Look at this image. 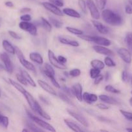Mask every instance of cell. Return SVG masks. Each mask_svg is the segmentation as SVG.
<instances>
[{
  "label": "cell",
  "instance_id": "cell-40",
  "mask_svg": "<svg viewBox=\"0 0 132 132\" xmlns=\"http://www.w3.org/2000/svg\"><path fill=\"white\" fill-rule=\"evenodd\" d=\"M120 112L121 113V114L125 117L126 119L129 120V121H132V113L129 112H127V111L123 110H120Z\"/></svg>",
  "mask_w": 132,
  "mask_h": 132
},
{
  "label": "cell",
  "instance_id": "cell-8",
  "mask_svg": "<svg viewBox=\"0 0 132 132\" xmlns=\"http://www.w3.org/2000/svg\"><path fill=\"white\" fill-rule=\"evenodd\" d=\"M48 58H49V62L50 63V64L54 67L60 70L66 69V66L59 61L58 58L55 56V55H54V54L52 50H48Z\"/></svg>",
  "mask_w": 132,
  "mask_h": 132
},
{
  "label": "cell",
  "instance_id": "cell-47",
  "mask_svg": "<svg viewBox=\"0 0 132 132\" xmlns=\"http://www.w3.org/2000/svg\"><path fill=\"white\" fill-rule=\"evenodd\" d=\"M125 12L128 14H132V2H130L126 6Z\"/></svg>",
  "mask_w": 132,
  "mask_h": 132
},
{
  "label": "cell",
  "instance_id": "cell-14",
  "mask_svg": "<svg viewBox=\"0 0 132 132\" xmlns=\"http://www.w3.org/2000/svg\"><path fill=\"white\" fill-rule=\"evenodd\" d=\"M72 89L73 90L75 96L79 101H82V87L80 83H75L72 85Z\"/></svg>",
  "mask_w": 132,
  "mask_h": 132
},
{
  "label": "cell",
  "instance_id": "cell-33",
  "mask_svg": "<svg viewBox=\"0 0 132 132\" xmlns=\"http://www.w3.org/2000/svg\"><path fill=\"white\" fill-rule=\"evenodd\" d=\"M78 5L84 14H87V4L85 0H78Z\"/></svg>",
  "mask_w": 132,
  "mask_h": 132
},
{
  "label": "cell",
  "instance_id": "cell-61",
  "mask_svg": "<svg viewBox=\"0 0 132 132\" xmlns=\"http://www.w3.org/2000/svg\"><path fill=\"white\" fill-rule=\"evenodd\" d=\"M28 130H27V129H23V131H28Z\"/></svg>",
  "mask_w": 132,
  "mask_h": 132
},
{
  "label": "cell",
  "instance_id": "cell-13",
  "mask_svg": "<svg viewBox=\"0 0 132 132\" xmlns=\"http://www.w3.org/2000/svg\"><path fill=\"white\" fill-rule=\"evenodd\" d=\"M93 48L97 53L102 55H106V56H111L113 55V52L111 50L108 49L107 48L105 47L104 46L101 45H94Z\"/></svg>",
  "mask_w": 132,
  "mask_h": 132
},
{
  "label": "cell",
  "instance_id": "cell-18",
  "mask_svg": "<svg viewBox=\"0 0 132 132\" xmlns=\"http://www.w3.org/2000/svg\"><path fill=\"white\" fill-rule=\"evenodd\" d=\"M100 100L102 101V102L105 103H107V104H112V105H119L120 103L115 98L112 97H109L108 95H99Z\"/></svg>",
  "mask_w": 132,
  "mask_h": 132
},
{
  "label": "cell",
  "instance_id": "cell-52",
  "mask_svg": "<svg viewBox=\"0 0 132 132\" xmlns=\"http://www.w3.org/2000/svg\"><path fill=\"white\" fill-rule=\"evenodd\" d=\"M57 58H58V59L59 60V61L61 63H62V64H65V63H67V59H66L65 57L62 56V55H59Z\"/></svg>",
  "mask_w": 132,
  "mask_h": 132
},
{
  "label": "cell",
  "instance_id": "cell-56",
  "mask_svg": "<svg viewBox=\"0 0 132 132\" xmlns=\"http://www.w3.org/2000/svg\"><path fill=\"white\" fill-rule=\"evenodd\" d=\"M98 119L100 120V121H103V122H107V121H110V120L107 119H106V117H98Z\"/></svg>",
  "mask_w": 132,
  "mask_h": 132
},
{
  "label": "cell",
  "instance_id": "cell-12",
  "mask_svg": "<svg viewBox=\"0 0 132 132\" xmlns=\"http://www.w3.org/2000/svg\"><path fill=\"white\" fill-rule=\"evenodd\" d=\"M118 54L123 60L127 64H129L131 63V54L130 52L127 50L125 48H120L118 50Z\"/></svg>",
  "mask_w": 132,
  "mask_h": 132
},
{
  "label": "cell",
  "instance_id": "cell-54",
  "mask_svg": "<svg viewBox=\"0 0 132 132\" xmlns=\"http://www.w3.org/2000/svg\"><path fill=\"white\" fill-rule=\"evenodd\" d=\"M5 4L6 6H8V7L9 8H12L14 6V4H13L12 2H11V1H6V2H5Z\"/></svg>",
  "mask_w": 132,
  "mask_h": 132
},
{
  "label": "cell",
  "instance_id": "cell-48",
  "mask_svg": "<svg viewBox=\"0 0 132 132\" xmlns=\"http://www.w3.org/2000/svg\"><path fill=\"white\" fill-rule=\"evenodd\" d=\"M103 79H104V77L102 75H100V74L98 75V76H97L95 79H94V84L96 85H98V84L100 83V82H102V80H103Z\"/></svg>",
  "mask_w": 132,
  "mask_h": 132
},
{
  "label": "cell",
  "instance_id": "cell-17",
  "mask_svg": "<svg viewBox=\"0 0 132 132\" xmlns=\"http://www.w3.org/2000/svg\"><path fill=\"white\" fill-rule=\"evenodd\" d=\"M82 99L87 104H92L97 101L98 97L94 94H89L88 92H84L82 95Z\"/></svg>",
  "mask_w": 132,
  "mask_h": 132
},
{
  "label": "cell",
  "instance_id": "cell-31",
  "mask_svg": "<svg viewBox=\"0 0 132 132\" xmlns=\"http://www.w3.org/2000/svg\"><path fill=\"white\" fill-rule=\"evenodd\" d=\"M9 124V120L7 117L5 116H3L0 113V125H2L3 127L7 128Z\"/></svg>",
  "mask_w": 132,
  "mask_h": 132
},
{
  "label": "cell",
  "instance_id": "cell-57",
  "mask_svg": "<svg viewBox=\"0 0 132 132\" xmlns=\"http://www.w3.org/2000/svg\"><path fill=\"white\" fill-rule=\"evenodd\" d=\"M4 69H5V67H4L3 65H1V64H0V70H4Z\"/></svg>",
  "mask_w": 132,
  "mask_h": 132
},
{
  "label": "cell",
  "instance_id": "cell-36",
  "mask_svg": "<svg viewBox=\"0 0 132 132\" xmlns=\"http://www.w3.org/2000/svg\"><path fill=\"white\" fill-rule=\"evenodd\" d=\"M104 64L108 67H114L116 66V63L112 60L109 56H106L104 59Z\"/></svg>",
  "mask_w": 132,
  "mask_h": 132
},
{
  "label": "cell",
  "instance_id": "cell-6",
  "mask_svg": "<svg viewBox=\"0 0 132 132\" xmlns=\"http://www.w3.org/2000/svg\"><path fill=\"white\" fill-rule=\"evenodd\" d=\"M19 27L23 30L28 32L32 36H36L38 34L37 28L33 23H28V21H23L19 23Z\"/></svg>",
  "mask_w": 132,
  "mask_h": 132
},
{
  "label": "cell",
  "instance_id": "cell-1",
  "mask_svg": "<svg viewBox=\"0 0 132 132\" xmlns=\"http://www.w3.org/2000/svg\"><path fill=\"white\" fill-rule=\"evenodd\" d=\"M23 95H24L25 97L26 100H27L30 108L32 109V111H34V112L37 113L38 114L40 115L41 117H42L43 118L47 120L51 119L50 116L43 110V109L40 106V104L38 103L37 101L33 97V96H32L29 92L26 91L24 93V94H23Z\"/></svg>",
  "mask_w": 132,
  "mask_h": 132
},
{
  "label": "cell",
  "instance_id": "cell-32",
  "mask_svg": "<svg viewBox=\"0 0 132 132\" xmlns=\"http://www.w3.org/2000/svg\"><path fill=\"white\" fill-rule=\"evenodd\" d=\"M49 22L52 25L54 26V27L57 28H59L62 27V23L58 19L53 18V17H49Z\"/></svg>",
  "mask_w": 132,
  "mask_h": 132
},
{
  "label": "cell",
  "instance_id": "cell-60",
  "mask_svg": "<svg viewBox=\"0 0 132 132\" xmlns=\"http://www.w3.org/2000/svg\"><path fill=\"white\" fill-rule=\"evenodd\" d=\"M126 130L128 131H132V128H126Z\"/></svg>",
  "mask_w": 132,
  "mask_h": 132
},
{
  "label": "cell",
  "instance_id": "cell-28",
  "mask_svg": "<svg viewBox=\"0 0 132 132\" xmlns=\"http://www.w3.org/2000/svg\"><path fill=\"white\" fill-rule=\"evenodd\" d=\"M41 24L43 28L48 32H50L52 30V26L51 24L49 21L45 19L44 18H41Z\"/></svg>",
  "mask_w": 132,
  "mask_h": 132
},
{
  "label": "cell",
  "instance_id": "cell-39",
  "mask_svg": "<svg viewBox=\"0 0 132 132\" xmlns=\"http://www.w3.org/2000/svg\"><path fill=\"white\" fill-rule=\"evenodd\" d=\"M105 90L108 92L112 93V94H119V93H120V91H119V90L116 89L115 88H114L113 86H111V85H110L106 86V87H105Z\"/></svg>",
  "mask_w": 132,
  "mask_h": 132
},
{
  "label": "cell",
  "instance_id": "cell-45",
  "mask_svg": "<svg viewBox=\"0 0 132 132\" xmlns=\"http://www.w3.org/2000/svg\"><path fill=\"white\" fill-rule=\"evenodd\" d=\"M129 74L126 70H124L122 73V79L124 82H127L129 80Z\"/></svg>",
  "mask_w": 132,
  "mask_h": 132
},
{
  "label": "cell",
  "instance_id": "cell-51",
  "mask_svg": "<svg viewBox=\"0 0 132 132\" xmlns=\"http://www.w3.org/2000/svg\"><path fill=\"white\" fill-rule=\"evenodd\" d=\"M50 81H51L52 83H53V85H54V86H55V87H56L57 88H60L61 86H60L59 83H58V82H57V81H56V80L55 77H54V78L50 79Z\"/></svg>",
  "mask_w": 132,
  "mask_h": 132
},
{
  "label": "cell",
  "instance_id": "cell-11",
  "mask_svg": "<svg viewBox=\"0 0 132 132\" xmlns=\"http://www.w3.org/2000/svg\"><path fill=\"white\" fill-rule=\"evenodd\" d=\"M42 5L46 10H47L48 11L53 13V14H55L56 15H58V16H62V15H63L60 9L57 6L54 5V4L51 3L43 2L42 3Z\"/></svg>",
  "mask_w": 132,
  "mask_h": 132
},
{
  "label": "cell",
  "instance_id": "cell-63",
  "mask_svg": "<svg viewBox=\"0 0 132 132\" xmlns=\"http://www.w3.org/2000/svg\"><path fill=\"white\" fill-rule=\"evenodd\" d=\"M131 83H132V78H131Z\"/></svg>",
  "mask_w": 132,
  "mask_h": 132
},
{
  "label": "cell",
  "instance_id": "cell-58",
  "mask_svg": "<svg viewBox=\"0 0 132 132\" xmlns=\"http://www.w3.org/2000/svg\"><path fill=\"white\" fill-rule=\"evenodd\" d=\"M108 77H109V73H106V80L108 79Z\"/></svg>",
  "mask_w": 132,
  "mask_h": 132
},
{
  "label": "cell",
  "instance_id": "cell-55",
  "mask_svg": "<svg viewBox=\"0 0 132 132\" xmlns=\"http://www.w3.org/2000/svg\"><path fill=\"white\" fill-rule=\"evenodd\" d=\"M40 99H41V101L43 102V103H45V104H49V102H48L47 100L46 99H45V98H44L43 97L40 96Z\"/></svg>",
  "mask_w": 132,
  "mask_h": 132
},
{
  "label": "cell",
  "instance_id": "cell-26",
  "mask_svg": "<svg viewBox=\"0 0 132 132\" xmlns=\"http://www.w3.org/2000/svg\"><path fill=\"white\" fill-rule=\"evenodd\" d=\"M91 64L92 67L94 68H97L98 70H102L104 68L105 64L104 63L100 60L98 59H94L91 62Z\"/></svg>",
  "mask_w": 132,
  "mask_h": 132
},
{
  "label": "cell",
  "instance_id": "cell-44",
  "mask_svg": "<svg viewBox=\"0 0 132 132\" xmlns=\"http://www.w3.org/2000/svg\"><path fill=\"white\" fill-rule=\"evenodd\" d=\"M49 2L54 4V5L57 6L58 7H62L63 6V0H49Z\"/></svg>",
  "mask_w": 132,
  "mask_h": 132
},
{
  "label": "cell",
  "instance_id": "cell-7",
  "mask_svg": "<svg viewBox=\"0 0 132 132\" xmlns=\"http://www.w3.org/2000/svg\"><path fill=\"white\" fill-rule=\"evenodd\" d=\"M87 7L90 12L91 15L93 19L98 20L100 18L98 7L93 0H86Z\"/></svg>",
  "mask_w": 132,
  "mask_h": 132
},
{
  "label": "cell",
  "instance_id": "cell-49",
  "mask_svg": "<svg viewBox=\"0 0 132 132\" xmlns=\"http://www.w3.org/2000/svg\"><path fill=\"white\" fill-rule=\"evenodd\" d=\"M20 19L23 21H30L31 20V16L29 14H24L20 17Z\"/></svg>",
  "mask_w": 132,
  "mask_h": 132
},
{
  "label": "cell",
  "instance_id": "cell-53",
  "mask_svg": "<svg viewBox=\"0 0 132 132\" xmlns=\"http://www.w3.org/2000/svg\"><path fill=\"white\" fill-rule=\"evenodd\" d=\"M31 10V9H29V8H23V9H22L21 10H20V12L21 13H27V12H30Z\"/></svg>",
  "mask_w": 132,
  "mask_h": 132
},
{
  "label": "cell",
  "instance_id": "cell-19",
  "mask_svg": "<svg viewBox=\"0 0 132 132\" xmlns=\"http://www.w3.org/2000/svg\"><path fill=\"white\" fill-rule=\"evenodd\" d=\"M2 46L3 48H4V50L6 52L9 53L10 54H16V49L15 47L12 46L11 43H10L9 41H8L7 40H3L2 41Z\"/></svg>",
  "mask_w": 132,
  "mask_h": 132
},
{
  "label": "cell",
  "instance_id": "cell-25",
  "mask_svg": "<svg viewBox=\"0 0 132 132\" xmlns=\"http://www.w3.org/2000/svg\"><path fill=\"white\" fill-rule=\"evenodd\" d=\"M9 82L10 83V85H11L12 86H14V87L17 90H18V91H19V92L21 93L23 95L24 94V93L27 91V90H26L24 88H23V86L20 85V84L18 83V82H16V81H14V80L11 79H9Z\"/></svg>",
  "mask_w": 132,
  "mask_h": 132
},
{
  "label": "cell",
  "instance_id": "cell-4",
  "mask_svg": "<svg viewBox=\"0 0 132 132\" xmlns=\"http://www.w3.org/2000/svg\"><path fill=\"white\" fill-rule=\"evenodd\" d=\"M27 115H28V117H30V119H31L32 121H33L36 125H38L40 127L42 128H43L44 130H48V131H52V132L56 131V130L54 128V127H53L51 125H50V124L48 123V122H45V121H44L43 120L38 118V117H36V116H34V115L32 114V113H31L29 111L27 110Z\"/></svg>",
  "mask_w": 132,
  "mask_h": 132
},
{
  "label": "cell",
  "instance_id": "cell-46",
  "mask_svg": "<svg viewBox=\"0 0 132 132\" xmlns=\"http://www.w3.org/2000/svg\"><path fill=\"white\" fill-rule=\"evenodd\" d=\"M9 34L12 38L15 39H21V37L20 36H19L16 32H14V31L9 30Z\"/></svg>",
  "mask_w": 132,
  "mask_h": 132
},
{
  "label": "cell",
  "instance_id": "cell-37",
  "mask_svg": "<svg viewBox=\"0 0 132 132\" xmlns=\"http://www.w3.org/2000/svg\"><path fill=\"white\" fill-rule=\"evenodd\" d=\"M89 74H90V77L92 79H95L98 75L100 74V70L97 69V68H91L89 72Z\"/></svg>",
  "mask_w": 132,
  "mask_h": 132
},
{
  "label": "cell",
  "instance_id": "cell-20",
  "mask_svg": "<svg viewBox=\"0 0 132 132\" xmlns=\"http://www.w3.org/2000/svg\"><path fill=\"white\" fill-rule=\"evenodd\" d=\"M29 57L31 60L38 64H42L43 63V59L42 56L38 52H32L30 54Z\"/></svg>",
  "mask_w": 132,
  "mask_h": 132
},
{
  "label": "cell",
  "instance_id": "cell-59",
  "mask_svg": "<svg viewBox=\"0 0 132 132\" xmlns=\"http://www.w3.org/2000/svg\"><path fill=\"white\" fill-rule=\"evenodd\" d=\"M129 104H130V105L132 106V97L129 99Z\"/></svg>",
  "mask_w": 132,
  "mask_h": 132
},
{
  "label": "cell",
  "instance_id": "cell-29",
  "mask_svg": "<svg viewBox=\"0 0 132 132\" xmlns=\"http://www.w3.org/2000/svg\"><path fill=\"white\" fill-rule=\"evenodd\" d=\"M125 41L129 49V51L132 55V32L127 34L125 37Z\"/></svg>",
  "mask_w": 132,
  "mask_h": 132
},
{
  "label": "cell",
  "instance_id": "cell-62",
  "mask_svg": "<svg viewBox=\"0 0 132 132\" xmlns=\"http://www.w3.org/2000/svg\"><path fill=\"white\" fill-rule=\"evenodd\" d=\"M1 90H0V97H1Z\"/></svg>",
  "mask_w": 132,
  "mask_h": 132
},
{
  "label": "cell",
  "instance_id": "cell-10",
  "mask_svg": "<svg viewBox=\"0 0 132 132\" xmlns=\"http://www.w3.org/2000/svg\"><path fill=\"white\" fill-rule=\"evenodd\" d=\"M67 113L71 116V117L75 118L76 121H78V122H80V124H82L84 126H85V127H87V126H89L87 121L85 119V117H84L81 113H80L78 112H76V111L72 110L69 109V108H67Z\"/></svg>",
  "mask_w": 132,
  "mask_h": 132
},
{
  "label": "cell",
  "instance_id": "cell-27",
  "mask_svg": "<svg viewBox=\"0 0 132 132\" xmlns=\"http://www.w3.org/2000/svg\"><path fill=\"white\" fill-rule=\"evenodd\" d=\"M58 96H59V97L63 101H64L65 103H66L67 104H69V105L71 106H75V104L72 103V101L71 100L67 94H65L64 92H60L58 93Z\"/></svg>",
  "mask_w": 132,
  "mask_h": 132
},
{
  "label": "cell",
  "instance_id": "cell-2",
  "mask_svg": "<svg viewBox=\"0 0 132 132\" xmlns=\"http://www.w3.org/2000/svg\"><path fill=\"white\" fill-rule=\"evenodd\" d=\"M102 18L106 23L111 26H119L123 22L122 18L120 15L109 9H106L102 11Z\"/></svg>",
  "mask_w": 132,
  "mask_h": 132
},
{
  "label": "cell",
  "instance_id": "cell-43",
  "mask_svg": "<svg viewBox=\"0 0 132 132\" xmlns=\"http://www.w3.org/2000/svg\"><path fill=\"white\" fill-rule=\"evenodd\" d=\"M16 79L20 83L22 84V85H25V86H27V85H28V83H27V82L26 81V80L25 79V78L23 77V76H22L21 73L20 74H16Z\"/></svg>",
  "mask_w": 132,
  "mask_h": 132
},
{
  "label": "cell",
  "instance_id": "cell-16",
  "mask_svg": "<svg viewBox=\"0 0 132 132\" xmlns=\"http://www.w3.org/2000/svg\"><path fill=\"white\" fill-rule=\"evenodd\" d=\"M38 84L39 86H40L43 90H44L45 92L49 93V94L53 95H56V92L55 90L53 89V88H52L49 84H47L46 82H45V81H41V80H38Z\"/></svg>",
  "mask_w": 132,
  "mask_h": 132
},
{
  "label": "cell",
  "instance_id": "cell-34",
  "mask_svg": "<svg viewBox=\"0 0 132 132\" xmlns=\"http://www.w3.org/2000/svg\"><path fill=\"white\" fill-rule=\"evenodd\" d=\"M26 125H27V128L29 129V130H31V131H43V130H41V128H39L38 127H37V126H36L34 124L31 123V122H27Z\"/></svg>",
  "mask_w": 132,
  "mask_h": 132
},
{
  "label": "cell",
  "instance_id": "cell-9",
  "mask_svg": "<svg viewBox=\"0 0 132 132\" xmlns=\"http://www.w3.org/2000/svg\"><path fill=\"white\" fill-rule=\"evenodd\" d=\"M0 58H1V61L3 63L5 70L9 73H12L13 70H14V67H13L12 62L9 55L6 52H3L0 54Z\"/></svg>",
  "mask_w": 132,
  "mask_h": 132
},
{
  "label": "cell",
  "instance_id": "cell-15",
  "mask_svg": "<svg viewBox=\"0 0 132 132\" xmlns=\"http://www.w3.org/2000/svg\"><path fill=\"white\" fill-rule=\"evenodd\" d=\"M92 23H93V26L95 27V28L99 33L102 34H107L109 32L108 28L106 27L105 25H104L100 22L96 20V19L92 21Z\"/></svg>",
  "mask_w": 132,
  "mask_h": 132
},
{
  "label": "cell",
  "instance_id": "cell-50",
  "mask_svg": "<svg viewBox=\"0 0 132 132\" xmlns=\"http://www.w3.org/2000/svg\"><path fill=\"white\" fill-rule=\"evenodd\" d=\"M97 106L98 107L99 109L100 110H108L109 107L107 106V105H106V104H103V103H98V104H97Z\"/></svg>",
  "mask_w": 132,
  "mask_h": 132
},
{
  "label": "cell",
  "instance_id": "cell-42",
  "mask_svg": "<svg viewBox=\"0 0 132 132\" xmlns=\"http://www.w3.org/2000/svg\"><path fill=\"white\" fill-rule=\"evenodd\" d=\"M43 70L45 71V72H48V73H51V74L55 76V72H54V69H53V67H52L50 64H48V63H45V67H44Z\"/></svg>",
  "mask_w": 132,
  "mask_h": 132
},
{
  "label": "cell",
  "instance_id": "cell-41",
  "mask_svg": "<svg viewBox=\"0 0 132 132\" xmlns=\"http://www.w3.org/2000/svg\"><path fill=\"white\" fill-rule=\"evenodd\" d=\"M80 74H81V71L78 68H74L69 72L70 76L73 77H78Z\"/></svg>",
  "mask_w": 132,
  "mask_h": 132
},
{
  "label": "cell",
  "instance_id": "cell-30",
  "mask_svg": "<svg viewBox=\"0 0 132 132\" xmlns=\"http://www.w3.org/2000/svg\"><path fill=\"white\" fill-rule=\"evenodd\" d=\"M66 30L68 32H69L70 33L72 34L77 35V36H80V35L83 34V31H82L80 29H78V28H74V27H66Z\"/></svg>",
  "mask_w": 132,
  "mask_h": 132
},
{
  "label": "cell",
  "instance_id": "cell-24",
  "mask_svg": "<svg viewBox=\"0 0 132 132\" xmlns=\"http://www.w3.org/2000/svg\"><path fill=\"white\" fill-rule=\"evenodd\" d=\"M59 41L61 43L69 45V46H74V47H77V46H79V45H80V44H79L78 41H74V40L67 39L63 38V37H59Z\"/></svg>",
  "mask_w": 132,
  "mask_h": 132
},
{
  "label": "cell",
  "instance_id": "cell-3",
  "mask_svg": "<svg viewBox=\"0 0 132 132\" xmlns=\"http://www.w3.org/2000/svg\"><path fill=\"white\" fill-rule=\"evenodd\" d=\"M79 37L84 41H89V42H93L98 45L101 46H108L111 45V41L108 39L100 36H88V35H80Z\"/></svg>",
  "mask_w": 132,
  "mask_h": 132
},
{
  "label": "cell",
  "instance_id": "cell-38",
  "mask_svg": "<svg viewBox=\"0 0 132 132\" xmlns=\"http://www.w3.org/2000/svg\"><path fill=\"white\" fill-rule=\"evenodd\" d=\"M62 89H63V92H64L65 94H67L69 97H75L72 88H70L67 87V86H63V87L62 88Z\"/></svg>",
  "mask_w": 132,
  "mask_h": 132
},
{
  "label": "cell",
  "instance_id": "cell-64",
  "mask_svg": "<svg viewBox=\"0 0 132 132\" xmlns=\"http://www.w3.org/2000/svg\"><path fill=\"white\" fill-rule=\"evenodd\" d=\"M131 94H132V91H131Z\"/></svg>",
  "mask_w": 132,
  "mask_h": 132
},
{
  "label": "cell",
  "instance_id": "cell-23",
  "mask_svg": "<svg viewBox=\"0 0 132 132\" xmlns=\"http://www.w3.org/2000/svg\"><path fill=\"white\" fill-rule=\"evenodd\" d=\"M21 74L23 76V77H24L25 79L26 80V81L27 82V83L29 84L31 86H33V87H36V83H35V81H34L33 79L31 77V76H30L29 73L25 70H21Z\"/></svg>",
  "mask_w": 132,
  "mask_h": 132
},
{
  "label": "cell",
  "instance_id": "cell-21",
  "mask_svg": "<svg viewBox=\"0 0 132 132\" xmlns=\"http://www.w3.org/2000/svg\"><path fill=\"white\" fill-rule=\"evenodd\" d=\"M62 12H63V14H66L67 15H68V16L72 17V18H80V17H81L80 14H79L76 10L72 9H70V8H65V9H63V10H62Z\"/></svg>",
  "mask_w": 132,
  "mask_h": 132
},
{
  "label": "cell",
  "instance_id": "cell-5",
  "mask_svg": "<svg viewBox=\"0 0 132 132\" xmlns=\"http://www.w3.org/2000/svg\"><path fill=\"white\" fill-rule=\"evenodd\" d=\"M16 49V54L17 57H18V59H19V62H20L21 64L26 68L28 70L31 71L33 73H36V68H35L34 66L33 65V64L31 63V62L28 61L27 60H26L25 58L23 56V54L21 52V50L18 47H15Z\"/></svg>",
  "mask_w": 132,
  "mask_h": 132
},
{
  "label": "cell",
  "instance_id": "cell-22",
  "mask_svg": "<svg viewBox=\"0 0 132 132\" xmlns=\"http://www.w3.org/2000/svg\"><path fill=\"white\" fill-rule=\"evenodd\" d=\"M65 123L67 125V126L70 129L76 132H82L83 131V130H82L81 128L78 126V125H76L75 122H74L73 121H71L69 119H64Z\"/></svg>",
  "mask_w": 132,
  "mask_h": 132
},
{
  "label": "cell",
  "instance_id": "cell-35",
  "mask_svg": "<svg viewBox=\"0 0 132 132\" xmlns=\"http://www.w3.org/2000/svg\"><path fill=\"white\" fill-rule=\"evenodd\" d=\"M97 7L100 10H103L106 6L107 0H94Z\"/></svg>",
  "mask_w": 132,
  "mask_h": 132
}]
</instances>
